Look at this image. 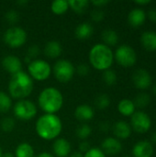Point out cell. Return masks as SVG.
<instances>
[{
  "label": "cell",
  "instance_id": "cell-1",
  "mask_svg": "<svg viewBox=\"0 0 156 157\" xmlns=\"http://www.w3.org/2000/svg\"><path fill=\"white\" fill-rule=\"evenodd\" d=\"M35 130L41 139L50 141L58 138L63 130V123L57 115L44 114L37 120Z\"/></svg>",
  "mask_w": 156,
  "mask_h": 157
},
{
  "label": "cell",
  "instance_id": "cell-2",
  "mask_svg": "<svg viewBox=\"0 0 156 157\" xmlns=\"http://www.w3.org/2000/svg\"><path fill=\"white\" fill-rule=\"evenodd\" d=\"M33 86V79L29 74L20 71L11 76L8 83V91L13 98L21 100L32 93Z\"/></svg>",
  "mask_w": 156,
  "mask_h": 157
},
{
  "label": "cell",
  "instance_id": "cell-3",
  "mask_svg": "<svg viewBox=\"0 0 156 157\" xmlns=\"http://www.w3.org/2000/svg\"><path fill=\"white\" fill-rule=\"evenodd\" d=\"M90 64L98 71H106L110 69L114 62V53L110 47L104 43L94 45L89 52Z\"/></svg>",
  "mask_w": 156,
  "mask_h": 157
},
{
  "label": "cell",
  "instance_id": "cell-4",
  "mask_svg": "<svg viewBox=\"0 0 156 157\" xmlns=\"http://www.w3.org/2000/svg\"><path fill=\"white\" fill-rule=\"evenodd\" d=\"M38 103L45 114H55L63 105V97L57 88L46 87L40 93Z\"/></svg>",
  "mask_w": 156,
  "mask_h": 157
},
{
  "label": "cell",
  "instance_id": "cell-5",
  "mask_svg": "<svg viewBox=\"0 0 156 157\" xmlns=\"http://www.w3.org/2000/svg\"><path fill=\"white\" fill-rule=\"evenodd\" d=\"M114 60L122 67L129 68L133 66L137 62V53L135 50L127 44L119 46L114 53Z\"/></svg>",
  "mask_w": 156,
  "mask_h": 157
},
{
  "label": "cell",
  "instance_id": "cell-6",
  "mask_svg": "<svg viewBox=\"0 0 156 157\" xmlns=\"http://www.w3.org/2000/svg\"><path fill=\"white\" fill-rule=\"evenodd\" d=\"M29 75L37 81H44L51 74V67L50 63L44 60L36 59L28 64Z\"/></svg>",
  "mask_w": 156,
  "mask_h": 157
},
{
  "label": "cell",
  "instance_id": "cell-7",
  "mask_svg": "<svg viewBox=\"0 0 156 157\" xmlns=\"http://www.w3.org/2000/svg\"><path fill=\"white\" fill-rule=\"evenodd\" d=\"M74 64L68 60H58L53 65V75L60 83H68L74 75Z\"/></svg>",
  "mask_w": 156,
  "mask_h": 157
},
{
  "label": "cell",
  "instance_id": "cell-8",
  "mask_svg": "<svg viewBox=\"0 0 156 157\" xmlns=\"http://www.w3.org/2000/svg\"><path fill=\"white\" fill-rule=\"evenodd\" d=\"M27 40V32L24 29L13 26L7 29L4 34L5 43L11 48H19L25 44Z\"/></svg>",
  "mask_w": 156,
  "mask_h": 157
},
{
  "label": "cell",
  "instance_id": "cell-9",
  "mask_svg": "<svg viewBox=\"0 0 156 157\" xmlns=\"http://www.w3.org/2000/svg\"><path fill=\"white\" fill-rule=\"evenodd\" d=\"M13 110L16 118L20 121H29L37 115L36 105L28 99L18 100L15 104Z\"/></svg>",
  "mask_w": 156,
  "mask_h": 157
},
{
  "label": "cell",
  "instance_id": "cell-10",
  "mask_svg": "<svg viewBox=\"0 0 156 157\" xmlns=\"http://www.w3.org/2000/svg\"><path fill=\"white\" fill-rule=\"evenodd\" d=\"M131 127L135 132L143 134L150 131L152 127V120L144 111H135L131 117Z\"/></svg>",
  "mask_w": 156,
  "mask_h": 157
},
{
  "label": "cell",
  "instance_id": "cell-11",
  "mask_svg": "<svg viewBox=\"0 0 156 157\" xmlns=\"http://www.w3.org/2000/svg\"><path fill=\"white\" fill-rule=\"evenodd\" d=\"M132 82L136 88L140 90H146L152 86L153 78L147 70L138 69L132 75Z\"/></svg>",
  "mask_w": 156,
  "mask_h": 157
},
{
  "label": "cell",
  "instance_id": "cell-12",
  "mask_svg": "<svg viewBox=\"0 0 156 157\" xmlns=\"http://www.w3.org/2000/svg\"><path fill=\"white\" fill-rule=\"evenodd\" d=\"M101 150L106 155H116L122 151V144L115 137H108L102 142Z\"/></svg>",
  "mask_w": 156,
  "mask_h": 157
},
{
  "label": "cell",
  "instance_id": "cell-13",
  "mask_svg": "<svg viewBox=\"0 0 156 157\" xmlns=\"http://www.w3.org/2000/svg\"><path fill=\"white\" fill-rule=\"evenodd\" d=\"M3 68L12 75L22 71V63L17 56L15 55H6L2 59Z\"/></svg>",
  "mask_w": 156,
  "mask_h": 157
},
{
  "label": "cell",
  "instance_id": "cell-14",
  "mask_svg": "<svg viewBox=\"0 0 156 157\" xmlns=\"http://www.w3.org/2000/svg\"><path fill=\"white\" fill-rule=\"evenodd\" d=\"M154 155V146L149 141H140L132 148L133 157H152Z\"/></svg>",
  "mask_w": 156,
  "mask_h": 157
},
{
  "label": "cell",
  "instance_id": "cell-15",
  "mask_svg": "<svg viewBox=\"0 0 156 157\" xmlns=\"http://www.w3.org/2000/svg\"><path fill=\"white\" fill-rule=\"evenodd\" d=\"M112 132L115 135V138L118 140H126L131 135V125L124 121H119L112 126Z\"/></svg>",
  "mask_w": 156,
  "mask_h": 157
},
{
  "label": "cell",
  "instance_id": "cell-16",
  "mask_svg": "<svg viewBox=\"0 0 156 157\" xmlns=\"http://www.w3.org/2000/svg\"><path fill=\"white\" fill-rule=\"evenodd\" d=\"M146 17V12L141 7H136L130 11L128 15V22L131 27L139 28L144 24Z\"/></svg>",
  "mask_w": 156,
  "mask_h": 157
},
{
  "label": "cell",
  "instance_id": "cell-17",
  "mask_svg": "<svg viewBox=\"0 0 156 157\" xmlns=\"http://www.w3.org/2000/svg\"><path fill=\"white\" fill-rule=\"evenodd\" d=\"M52 150L57 157H67L71 154V144L64 138H57L52 144Z\"/></svg>",
  "mask_w": 156,
  "mask_h": 157
},
{
  "label": "cell",
  "instance_id": "cell-18",
  "mask_svg": "<svg viewBox=\"0 0 156 157\" xmlns=\"http://www.w3.org/2000/svg\"><path fill=\"white\" fill-rule=\"evenodd\" d=\"M95 116V111L92 107L86 104L79 105L74 110V117L79 121H89Z\"/></svg>",
  "mask_w": 156,
  "mask_h": 157
},
{
  "label": "cell",
  "instance_id": "cell-19",
  "mask_svg": "<svg viewBox=\"0 0 156 157\" xmlns=\"http://www.w3.org/2000/svg\"><path fill=\"white\" fill-rule=\"evenodd\" d=\"M141 44L142 46L149 52L156 51V32L152 30H147L141 35Z\"/></svg>",
  "mask_w": 156,
  "mask_h": 157
},
{
  "label": "cell",
  "instance_id": "cell-20",
  "mask_svg": "<svg viewBox=\"0 0 156 157\" xmlns=\"http://www.w3.org/2000/svg\"><path fill=\"white\" fill-rule=\"evenodd\" d=\"M93 33H94V28L88 22H84L79 24L74 29V34L76 38L82 40L89 39L93 35Z\"/></svg>",
  "mask_w": 156,
  "mask_h": 157
},
{
  "label": "cell",
  "instance_id": "cell-21",
  "mask_svg": "<svg viewBox=\"0 0 156 157\" xmlns=\"http://www.w3.org/2000/svg\"><path fill=\"white\" fill-rule=\"evenodd\" d=\"M63 48L59 41L57 40H50L46 43L44 47V54L51 59L58 58L62 53Z\"/></svg>",
  "mask_w": 156,
  "mask_h": 157
},
{
  "label": "cell",
  "instance_id": "cell-22",
  "mask_svg": "<svg viewBox=\"0 0 156 157\" xmlns=\"http://www.w3.org/2000/svg\"><path fill=\"white\" fill-rule=\"evenodd\" d=\"M118 110L119 112L125 117H131L134 112L136 111V107L132 100L124 98L121 99L118 104Z\"/></svg>",
  "mask_w": 156,
  "mask_h": 157
},
{
  "label": "cell",
  "instance_id": "cell-23",
  "mask_svg": "<svg viewBox=\"0 0 156 157\" xmlns=\"http://www.w3.org/2000/svg\"><path fill=\"white\" fill-rule=\"evenodd\" d=\"M101 39L105 45L111 47L115 46L119 42V35L117 31H115L112 29H106L101 33Z\"/></svg>",
  "mask_w": 156,
  "mask_h": 157
},
{
  "label": "cell",
  "instance_id": "cell-24",
  "mask_svg": "<svg viewBox=\"0 0 156 157\" xmlns=\"http://www.w3.org/2000/svg\"><path fill=\"white\" fill-rule=\"evenodd\" d=\"M15 157H34L33 147L28 143H22L15 150Z\"/></svg>",
  "mask_w": 156,
  "mask_h": 157
},
{
  "label": "cell",
  "instance_id": "cell-25",
  "mask_svg": "<svg viewBox=\"0 0 156 157\" xmlns=\"http://www.w3.org/2000/svg\"><path fill=\"white\" fill-rule=\"evenodd\" d=\"M69 8H71L73 11H74L77 14H84L89 5V2L87 0H71L68 1Z\"/></svg>",
  "mask_w": 156,
  "mask_h": 157
},
{
  "label": "cell",
  "instance_id": "cell-26",
  "mask_svg": "<svg viewBox=\"0 0 156 157\" xmlns=\"http://www.w3.org/2000/svg\"><path fill=\"white\" fill-rule=\"evenodd\" d=\"M51 9L55 15H63L69 9L68 1H64V0L53 1L51 5Z\"/></svg>",
  "mask_w": 156,
  "mask_h": 157
},
{
  "label": "cell",
  "instance_id": "cell-27",
  "mask_svg": "<svg viewBox=\"0 0 156 157\" xmlns=\"http://www.w3.org/2000/svg\"><path fill=\"white\" fill-rule=\"evenodd\" d=\"M11 106H12V100L10 97L6 93L0 91V113L8 112Z\"/></svg>",
  "mask_w": 156,
  "mask_h": 157
},
{
  "label": "cell",
  "instance_id": "cell-28",
  "mask_svg": "<svg viewBox=\"0 0 156 157\" xmlns=\"http://www.w3.org/2000/svg\"><path fill=\"white\" fill-rule=\"evenodd\" d=\"M150 102H151V97L147 93H140L133 100L135 107L139 109L146 108L150 104Z\"/></svg>",
  "mask_w": 156,
  "mask_h": 157
},
{
  "label": "cell",
  "instance_id": "cell-29",
  "mask_svg": "<svg viewBox=\"0 0 156 157\" xmlns=\"http://www.w3.org/2000/svg\"><path fill=\"white\" fill-rule=\"evenodd\" d=\"M40 49L38 45L33 44L29 46L27 51V54L25 56V62L29 64L33 60H36V58L40 55Z\"/></svg>",
  "mask_w": 156,
  "mask_h": 157
},
{
  "label": "cell",
  "instance_id": "cell-30",
  "mask_svg": "<svg viewBox=\"0 0 156 157\" xmlns=\"http://www.w3.org/2000/svg\"><path fill=\"white\" fill-rule=\"evenodd\" d=\"M103 81L106 85L108 86H114L117 83V74L114 70L112 69H108L106 71H104L103 75H102Z\"/></svg>",
  "mask_w": 156,
  "mask_h": 157
},
{
  "label": "cell",
  "instance_id": "cell-31",
  "mask_svg": "<svg viewBox=\"0 0 156 157\" xmlns=\"http://www.w3.org/2000/svg\"><path fill=\"white\" fill-rule=\"evenodd\" d=\"M95 104H96V107L98 109H107L109 106L110 98H109V97L107 94L98 95L97 97L96 100H95Z\"/></svg>",
  "mask_w": 156,
  "mask_h": 157
},
{
  "label": "cell",
  "instance_id": "cell-32",
  "mask_svg": "<svg viewBox=\"0 0 156 157\" xmlns=\"http://www.w3.org/2000/svg\"><path fill=\"white\" fill-rule=\"evenodd\" d=\"M92 133V129L91 127L85 123V124H82L80 125L77 129H76V135L79 139L81 140H86L87 139Z\"/></svg>",
  "mask_w": 156,
  "mask_h": 157
},
{
  "label": "cell",
  "instance_id": "cell-33",
  "mask_svg": "<svg viewBox=\"0 0 156 157\" xmlns=\"http://www.w3.org/2000/svg\"><path fill=\"white\" fill-rule=\"evenodd\" d=\"M16 122L13 118H4L0 122V128L4 132H11L15 128Z\"/></svg>",
  "mask_w": 156,
  "mask_h": 157
},
{
  "label": "cell",
  "instance_id": "cell-34",
  "mask_svg": "<svg viewBox=\"0 0 156 157\" xmlns=\"http://www.w3.org/2000/svg\"><path fill=\"white\" fill-rule=\"evenodd\" d=\"M5 18L9 24L14 25L19 20V15H18L17 11H16V10H9L6 13Z\"/></svg>",
  "mask_w": 156,
  "mask_h": 157
},
{
  "label": "cell",
  "instance_id": "cell-35",
  "mask_svg": "<svg viewBox=\"0 0 156 157\" xmlns=\"http://www.w3.org/2000/svg\"><path fill=\"white\" fill-rule=\"evenodd\" d=\"M84 157H107V155L103 153V151L99 148H90L88 152H86Z\"/></svg>",
  "mask_w": 156,
  "mask_h": 157
},
{
  "label": "cell",
  "instance_id": "cell-36",
  "mask_svg": "<svg viewBox=\"0 0 156 157\" xmlns=\"http://www.w3.org/2000/svg\"><path fill=\"white\" fill-rule=\"evenodd\" d=\"M105 17V13L101 9H95L91 12V18L93 21L98 23L101 22Z\"/></svg>",
  "mask_w": 156,
  "mask_h": 157
},
{
  "label": "cell",
  "instance_id": "cell-37",
  "mask_svg": "<svg viewBox=\"0 0 156 157\" xmlns=\"http://www.w3.org/2000/svg\"><path fill=\"white\" fill-rule=\"evenodd\" d=\"M76 72L79 75L81 76H86L89 74L90 72V68L89 65L87 63H80L78 64L77 68H76Z\"/></svg>",
  "mask_w": 156,
  "mask_h": 157
},
{
  "label": "cell",
  "instance_id": "cell-38",
  "mask_svg": "<svg viewBox=\"0 0 156 157\" xmlns=\"http://www.w3.org/2000/svg\"><path fill=\"white\" fill-rule=\"evenodd\" d=\"M90 144L86 141H82L80 144H79V152L80 153H86L90 150Z\"/></svg>",
  "mask_w": 156,
  "mask_h": 157
},
{
  "label": "cell",
  "instance_id": "cell-39",
  "mask_svg": "<svg viewBox=\"0 0 156 157\" xmlns=\"http://www.w3.org/2000/svg\"><path fill=\"white\" fill-rule=\"evenodd\" d=\"M99 129L103 132H108L110 130V124L108 121H103L99 124Z\"/></svg>",
  "mask_w": 156,
  "mask_h": 157
},
{
  "label": "cell",
  "instance_id": "cell-40",
  "mask_svg": "<svg viewBox=\"0 0 156 157\" xmlns=\"http://www.w3.org/2000/svg\"><path fill=\"white\" fill-rule=\"evenodd\" d=\"M146 15H147L148 18L152 22L156 23V9H151V10H149V12Z\"/></svg>",
  "mask_w": 156,
  "mask_h": 157
},
{
  "label": "cell",
  "instance_id": "cell-41",
  "mask_svg": "<svg viewBox=\"0 0 156 157\" xmlns=\"http://www.w3.org/2000/svg\"><path fill=\"white\" fill-rule=\"evenodd\" d=\"M109 3V1L108 0H97V1H92V4L97 6V7H102L106 5H108Z\"/></svg>",
  "mask_w": 156,
  "mask_h": 157
},
{
  "label": "cell",
  "instance_id": "cell-42",
  "mask_svg": "<svg viewBox=\"0 0 156 157\" xmlns=\"http://www.w3.org/2000/svg\"><path fill=\"white\" fill-rule=\"evenodd\" d=\"M134 3L139 6H147L151 4V1L150 0H137V1H134Z\"/></svg>",
  "mask_w": 156,
  "mask_h": 157
},
{
  "label": "cell",
  "instance_id": "cell-43",
  "mask_svg": "<svg viewBox=\"0 0 156 157\" xmlns=\"http://www.w3.org/2000/svg\"><path fill=\"white\" fill-rule=\"evenodd\" d=\"M37 157H54L50 153H47V152H43V153H40Z\"/></svg>",
  "mask_w": 156,
  "mask_h": 157
},
{
  "label": "cell",
  "instance_id": "cell-44",
  "mask_svg": "<svg viewBox=\"0 0 156 157\" xmlns=\"http://www.w3.org/2000/svg\"><path fill=\"white\" fill-rule=\"evenodd\" d=\"M70 157H84V155L80 152H74L70 155Z\"/></svg>",
  "mask_w": 156,
  "mask_h": 157
},
{
  "label": "cell",
  "instance_id": "cell-45",
  "mask_svg": "<svg viewBox=\"0 0 156 157\" xmlns=\"http://www.w3.org/2000/svg\"><path fill=\"white\" fill-rule=\"evenodd\" d=\"M2 157H15V155L10 153V152H7V153H5L3 154V156Z\"/></svg>",
  "mask_w": 156,
  "mask_h": 157
},
{
  "label": "cell",
  "instance_id": "cell-46",
  "mask_svg": "<svg viewBox=\"0 0 156 157\" xmlns=\"http://www.w3.org/2000/svg\"><path fill=\"white\" fill-rule=\"evenodd\" d=\"M28 3H29V2L26 1V0H20V1H17V5H20V6H24L25 5H27Z\"/></svg>",
  "mask_w": 156,
  "mask_h": 157
},
{
  "label": "cell",
  "instance_id": "cell-47",
  "mask_svg": "<svg viewBox=\"0 0 156 157\" xmlns=\"http://www.w3.org/2000/svg\"><path fill=\"white\" fill-rule=\"evenodd\" d=\"M151 139H152V142H153V143H154V144H156V132H154V134L152 135V138H151Z\"/></svg>",
  "mask_w": 156,
  "mask_h": 157
},
{
  "label": "cell",
  "instance_id": "cell-48",
  "mask_svg": "<svg viewBox=\"0 0 156 157\" xmlns=\"http://www.w3.org/2000/svg\"><path fill=\"white\" fill-rule=\"evenodd\" d=\"M152 89H153V93H154V95L156 96V84L153 86V88H152Z\"/></svg>",
  "mask_w": 156,
  "mask_h": 157
},
{
  "label": "cell",
  "instance_id": "cell-49",
  "mask_svg": "<svg viewBox=\"0 0 156 157\" xmlns=\"http://www.w3.org/2000/svg\"><path fill=\"white\" fill-rule=\"evenodd\" d=\"M3 156V151H2V148H1V146H0V157Z\"/></svg>",
  "mask_w": 156,
  "mask_h": 157
},
{
  "label": "cell",
  "instance_id": "cell-50",
  "mask_svg": "<svg viewBox=\"0 0 156 157\" xmlns=\"http://www.w3.org/2000/svg\"><path fill=\"white\" fill-rule=\"evenodd\" d=\"M122 157H129V156H122Z\"/></svg>",
  "mask_w": 156,
  "mask_h": 157
}]
</instances>
